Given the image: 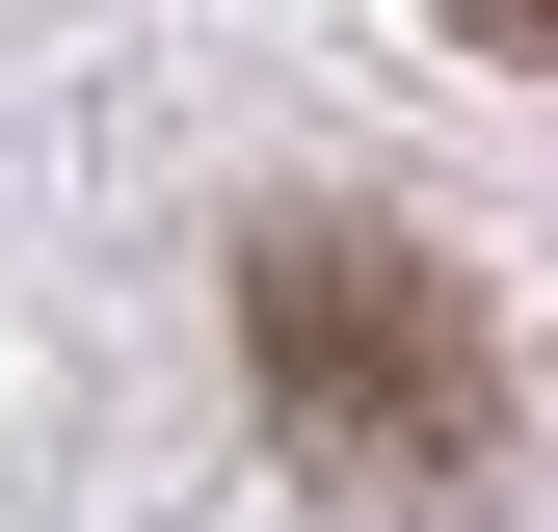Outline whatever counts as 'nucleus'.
<instances>
[{
    "instance_id": "nucleus-2",
    "label": "nucleus",
    "mask_w": 558,
    "mask_h": 532,
    "mask_svg": "<svg viewBox=\"0 0 558 532\" xmlns=\"http://www.w3.org/2000/svg\"><path fill=\"white\" fill-rule=\"evenodd\" d=\"M452 27H478V53H558V0H452Z\"/></svg>"
},
{
    "instance_id": "nucleus-1",
    "label": "nucleus",
    "mask_w": 558,
    "mask_h": 532,
    "mask_svg": "<svg viewBox=\"0 0 558 532\" xmlns=\"http://www.w3.org/2000/svg\"><path fill=\"white\" fill-rule=\"evenodd\" d=\"M240 373H266L319 506H478L506 480V319L399 214H266L240 240Z\"/></svg>"
}]
</instances>
